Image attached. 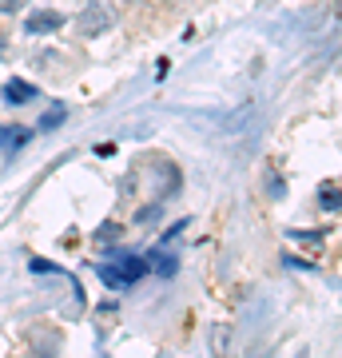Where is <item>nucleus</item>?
<instances>
[{
    "instance_id": "1",
    "label": "nucleus",
    "mask_w": 342,
    "mask_h": 358,
    "mask_svg": "<svg viewBox=\"0 0 342 358\" xmlns=\"http://www.w3.org/2000/svg\"><path fill=\"white\" fill-rule=\"evenodd\" d=\"M148 271V259H136V255H115L108 263H100V279L108 287H127V282H136Z\"/></svg>"
},
{
    "instance_id": "2",
    "label": "nucleus",
    "mask_w": 342,
    "mask_h": 358,
    "mask_svg": "<svg viewBox=\"0 0 342 358\" xmlns=\"http://www.w3.org/2000/svg\"><path fill=\"white\" fill-rule=\"evenodd\" d=\"M112 8H108V4H104V0H92V4H84V13L76 16V32L80 36H104V32H108V28H112Z\"/></svg>"
},
{
    "instance_id": "3",
    "label": "nucleus",
    "mask_w": 342,
    "mask_h": 358,
    "mask_svg": "<svg viewBox=\"0 0 342 358\" xmlns=\"http://www.w3.org/2000/svg\"><path fill=\"white\" fill-rule=\"evenodd\" d=\"M60 24H64V13H56V8H40V13H32L24 20V32L28 36H48V32H56Z\"/></svg>"
},
{
    "instance_id": "4",
    "label": "nucleus",
    "mask_w": 342,
    "mask_h": 358,
    "mask_svg": "<svg viewBox=\"0 0 342 358\" xmlns=\"http://www.w3.org/2000/svg\"><path fill=\"white\" fill-rule=\"evenodd\" d=\"M4 100L8 103H28V100H36V88L24 84V80H8V84H4Z\"/></svg>"
},
{
    "instance_id": "5",
    "label": "nucleus",
    "mask_w": 342,
    "mask_h": 358,
    "mask_svg": "<svg viewBox=\"0 0 342 358\" xmlns=\"http://www.w3.org/2000/svg\"><path fill=\"white\" fill-rule=\"evenodd\" d=\"M28 136H32L28 128H0V148H4V152H16V148L28 143Z\"/></svg>"
},
{
    "instance_id": "6",
    "label": "nucleus",
    "mask_w": 342,
    "mask_h": 358,
    "mask_svg": "<svg viewBox=\"0 0 342 358\" xmlns=\"http://www.w3.org/2000/svg\"><path fill=\"white\" fill-rule=\"evenodd\" d=\"M148 267H155L159 275H176L179 259H176V255H167V251H152V263H148Z\"/></svg>"
},
{
    "instance_id": "7",
    "label": "nucleus",
    "mask_w": 342,
    "mask_h": 358,
    "mask_svg": "<svg viewBox=\"0 0 342 358\" xmlns=\"http://www.w3.org/2000/svg\"><path fill=\"white\" fill-rule=\"evenodd\" d=\"M64 115H68V112H64V103H52V112L40 120V131H52L56 124H64Z\"/></svg>"
},
{
    "instance_id": "8",
    "label": "nucleus",
    "mask_w": 342,
    "mask_h": 358,
    "mask_svg": "<svg viewBox=\"0 0 342 358\" xmlns=\"http://www.w3.org/2000/svg\"><path fill=\"white\" fill-rule=\"evenodd\" d=\"M322 207H330V211H339V207H342V192H339V187H322Z\"/></svg>"
},
{
    "instance_id": "9",
    "label": "nucleus",
    "mask_w": 342,
    "mask_h": 358,
    "mask_svg": "<svg viewBox=\"0 0 342 358\" xmlns=\"http://www.w3.org/2000/svg\"><path fill=\"white\" fill-rule=\"evenodd\" d=\"M115 239H120V227H115V223H104V227L96 231V243H115Z\"/></svg>"
},
{
    "instance_id": "10",
    "label": "nucleus",
    "mask_w": 342,
    "mask_h": 358,
    "mask_svg": "<svg viewBox=\"0 0 342 358\" xmlns=\"http://www.w3.org/2000/svg\"><path fill=\"white\" fill-rule=\"evenodd\" d=\"M227 350V327H215V355Z\"/></svg>"
},
{
    "instance_id": "11",
    "label": "nucleus",
    "mask_w": 342,
    "mask_h": 358,
    "mask_svg": "<svg viewBox=\"0 0 342 358\" xmlns=\"http://www.w3.org/2000/svg\"><path fill=\"white\" fill-rule=\"evenodd\" d=\"M20 4H24V0H0V13H16Z\"/></svg>"
},
{
    "instance_id": "12",
    "label": "nucleus",
    "mask_w": 342,
    "mask_h": 358,
    "mask_svg": "<svg viewBox=\"0 0 342 358\" xmlns=\"http://www.w3.org/2000/svg\"><path fill=\"white\" fill-rule=\"evenodd\" d=\"M334 13H339V16H342V0H339V8H334Z\"/></svg>"
},
{
    "instance_id": "13",
    "label": "nucleus",
    "mask_w": 342,
    "mask_h": 358,
    "mask_svg": "<svg viewBox=\"0 0 342 358\" xmlns=\"http://www.w3.org/2000/svg\"><path fill=\"white\" fill-rule=\"evenodd\" d=\"M0 52H4V36H0Z\"/></svg>"
},
{
    "instance_id": "14",
    "label": "nucleus",
    "mask_w": 342,
    "mask_h": 358,
    "mask_svg": "<svg viewBox=\"0 0 342 358\" xmlns=\"http://www.w3.org/2000/svg\"><path fill=\"white\" fill-rule=\"evenodd\" d=\"M131 4H140V0H131Z\"/></svg>"
}]
</instances>
